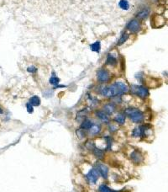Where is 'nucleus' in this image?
I'll list each match as a JSON object with an SVG mask.
<instances>
[{"label":"nucleus","mask_w":168,"mask_h":192,"mask_svg":"<svg viewBox=\"0 0 168 192\" xmlns=\"http://www.w3.org/2000/svg\"><path fill=\"white\" fill-rule=\"evenodd\" d=\"M114 121L120 125H123L125 122V116L123 115V114H119L115 116L114 118Z\"/></svg>","instance_id":"obj_18"},{"label":"nucleus","mask_w":168,"mask_h":192,"mask_svg":"<svg viewBox=\"0 0 168 192\" xmlns=\"http://www.w3.org/2000/svg\"><path fill=\"white\" fill-rule=\"evenodd\" d=\"M127 29L132 32V33H137L140 31L141 29V25H140V23L137 20H130V22L127 24L126 25Z\"/></svg>","instance_id":"obj_4"},{"label":"nucleus","mask_w":168,"mask_h":192,"mask_svg":"<svg viewBox=\"0 0 168 192\" xmlns=\"http://www.w3.org/2000/svg\"><path fill=\"white\" fill-rule=\"evenodd\" d=\"M49 82H50V83L51 84H53V85H57L58 83H59V82H60V79H59V78H57V77H56V76H52L51 79H50V80H49Z\"/></svg>","instance_id":"obj_22"},{"label":"nucleus","mask_w":168,"mask_h":192,"mask_svg":"<svg viewBox=\"0 0 168 192\" xmlns=\"http://www.w3.org/2000/svg\"><path fill=\"white\" fill-rule=\"evenodd\" d=\"M26 109H27V111H28V113H33L34 111V108H33V105L32 104H30V103H27L26 104Z\"/></svg>","instance_id":"obj_23"},{"label":"nucleus","mask_w":168,"mask_h":192,"mask_svg":"<svg viewBox=\"0 0 168 192\" xmlns=\"http://www.w3.org/2000/svg\"><path fill=\"white\" fill-rule=\"evenodd\" d=\"M97 78L101 83H106L109 79V73L105 69H99L97 72Z\"/></svg>","instance_id":"obj_5"},{"label":"nucleus","mask_w":168,"mask_h":192,"mask_svg":"<svg viewBox=\"0 0 168 192\" xmlns=\"http://www.w3.org/2000/svg\"><path fill=\"white\" fill-rule=\"evenodd\" d=\"M119 6L123 10H128L130 9V3L128 0H120L119 3Z\"/></svg>","instance_id":"obj_14"},{"label":"nucleus","mask_w":168,"mask_h":192,"mask_svg":"<svg viewBox=\"0 0 168 192\" xmlns=\"http://www.w3.org/2000/svg\"><path fill=\"white\" fill-rule=\"evenodd\" d=\"M117 63V58L114 57V56H113V54H109L108 57H107V64H109V65H115Z\"/></svg>","instance_id":"obj_16"},{"label":"nucleus","mask_w":168,"mask_h":192,"mask_svg":"<svg viewBox=\"0 0 168 192\" xmlns=\"http://www.w3.org/2000/svg\"><path fill=\"white\" fill-rule=\"evenodd\" d=\"M125 113L128 115V116L130 118V120L135 122V123H140L143 121L144 119V115L143 113L139 111L138 109L135 108H128L125 110Z\"/></svg>","instance_id":"obj_2"},{"label":"nucleus","mask_w":168,"mask_h":192,"mask_svg":"<svg viewBox=\"0 0 168 192\" xmlns=\"http://www.w3.org/2000/svg\"><path fill=\"white\" fill-rule=\"evenodd\" d=\"M149 13H150V10L148 9H143L142 10H140L137 14V17L141 19V20H145V19H146L148 17Z\"/></svg>","instance_id":"obj_11"},{"label":"nucleus","mask_w":168,"mask_h":192,"mask_svg":"<svg viewBox=\"0 0 168 192\" xmlns=\"http://www.w3.org/2000/svg\"><path fill=\"white\" fill-rule=\"evenodd\" d=\"M132 92L135 94L136 95L141 97V98H146L149 96V90L145 88L144 86H140V85H133L131 87Z\"/></svg>","instance_id":"obj_3"},{"label":"nucleus","mask_w":168,"mask_h":192,"mask_svg":"<svg viewBox=\"0 0 168 192\" xmlns=\"http://www.w3.org/2000/svg\"><path fill=\"white\" fill-rule=\"evenodd\" d=\"M129 37H130V35L129 34H127V33H123V34L121 35V36H120V38L119 39V41H118V43H117V45H123V43L129 39Z\"/></svg>","instance_id":"obj_17"},{"label":"nucleus","mask_w":168,"mask_h":192,"mask_svg":"<svg viewBox=\"0 0 168 192\" xmlns=\"http://www.w3.org/2000/svg\"><path fill=\"white\" fill-rule=\"evenodd\" d=\"M96 115H97V116H98L100 120H102L103 121H104V122H109V116H108V115L105 113L104 111H99L96 112Z\"/></svg>","instance_id":"obj_10"},{"label":"nucleus","mask_w":168,"mask_h":192,"mask_svg":"<svg viewBox=\"0 0 168 192\" xmlns=\"http://www.w3.org/2000/svg\"><path fill=\"white\" fill-rule=\"evenodd\" d=\"M106 141H107V149L109 150L111 148V146H112V141H111V138L110 137H105Z\"/></svg>","instance_id":"obj_24"},{"label":"nucleus","mask_w":168,"mask_h":192,"mask_svg":"<svg viewBox=\"0 0 168 192\" xmlns=\"http://www.w3.org/2000/svg\"><path fill=\"white\" fill-rule=\"evenodd\" d=\"M97 170L99 171V173L102 175L103 178L107 179L108 175H109V169L107 166H105L104 164H97Z\"/></svg>","instance_id":"obj_7"},{"label":"nucleus","mask_w":168,"mask_h":192,"mask_svg":"<svg viewBox=\"0 0 168 192\" xmlns=\"http://www.w3.org/2000/svg\"><path fill=\"white\" fill-rule=\"evenodd\" d=\"M86 177H87V180L89 181L90 183L95 184L97 182V180H99V173L96 169H92V170H91L88 172V174H87Z\"/></svg>","instance_id":"obj_6"},{"label":"nucleus","mask_w":168,"mask_h":192,"mask_svg":"<svg viewBox=\"0 0 168 192\" xmlns=\"http://www.w3.org/2000/svg\"><path fill=\"white\" fill-rule=\"evenodd\" d=\"M129 91L128 86L122 82H116L111 86L103 87L101 89L102 95L105 97H114L125 94Z\"/></svg>","instance_id":"obj_1"},{"label":"nucleus","mask_w":168,"mask_h":192,"mask_svg":"<svg viewBox=\"0 0 168 192\" xmlns=\"http://www.w3.org/2000/svg\"><path fill=\"white\" fill-rule=\"evenodd\" d=\"M103 109H104V112L107 115H111L115 111V106L113 104H107L104 105Z\"/></svg>","instance_id":"obj_9"},{"label":"nucleus","mask_w":168,"mask_h":192,"mask_svg":"<svg viewBox=\"0 0 168 192\" xmlns=\"http://www.w3.org/2000/svg\"><path fill=\"white\" fill-rule=\"evenodd\" d=\"M90 49H91V51H92V52H98V53H99L101 50L100 41H96V42H94L93 44L90 45Z\"/></svg>","instance_id":"obj_13"},{"label":"nucleus","mask_w":168,"mask_h":192,"mask_svg":"<svg viewBox=\"0 0 168 192\" xmlns=\"http://www.w3.org/2000/svg\"><path fill=\"white\" fill-rule=\"evenodd\" d=\"M36 71H37V68H35V67H34V66L29 67V68H27V72H28V73H35Z\"/></svg>","instance_id":"obj_25"},{"label":"nucleus","mask_w":168,"mask_h":192,"mask_svg":"<svg viewBox=\"0 0 168 192\" xmlns=\"http://www.w3.org/2000/svg\"><path fill=\"white\" fill-rule=\"evenodd\" d=\"M2 113H3V110H2V108L0 107V114H2Z\"/></svg>","instance_id":"obj_26"},{"label":"nucleus","mask_w":168,"mask_h":192,"mask_svg":"<svg viewBox=\"0 0 168 192\" xmlns=\"http://www.w3.org/2000/svg\"><path fill=\"white\" fill-rule=\"evenodd\" d=\"M92 126V123L90 120H85L81 125V128L84 130H89Z\"/></svg>","instance_id":"obj_19"},{"label":"nucleus","mask_w":168,"mask_h":192,"mask_svg":"<svg viewBox=\"0 0 168 192\" xmlns=\"http://www.w3.org/2000/svg\"><path fill=\"white\" fill-rule=\"evenodd\" d=\"M29 103H30V104H32L33 106H39V105L40 104V99L38 96L34 95V96L30 98Z\"/></svg>","instance_id":"obj_15"},{"label":"nucleus","mask_w":168,"mask_h":192,"mask_svg":"<svg viewBox=\"0 0 168 192\" xmlns=\"http://www.w3.org/2000/svg\"><path fill=\"white\" fill-rule=\"evenodd\" d=\"M93 153L97 158H99V159H102L103 158V152L100 149H99V148H94L93 149Z\"/></svg>","instance_id":"obj_20"},{"label":"nucleus","mask_w":168,"mask_h":192,"mask_svg":"<svg viewBox=\"0 0 168 192\" xmlns=\"http://www.w3.org/2000/svg\"><path fill=\"white\" fill-rule=\"evenodd\" d=\"M99 191L100 192H117L113 191L112 189H110L109 187H108L105 185H102L99 186Z\"/></svg>","instance_id":"obj_21"},{"label":"nucleus","mask_w":168,"mask_h":192,"mask_svg":"<svg viewBox=\"0 0 168 192\" xmlns=\"http://www.w3.org/2000/svg\"><path fill=\"white\" fill-rule=\"evenodd\" d=\"M131 158L132 160L134 161L135 164H140L142 159H143V157L141 155V153L139 152V151H134L131 153Z\"/></svg>","instance_id":"obj_8"},{"label":"nucleus","mask_w":168,"mask_h":192,"mask_svg":"<svg viewBox=\"0 0 168 192\" xmlns=\"http://www.w3.org/2000/svg\"><path fill=\"white\" fill-rule=\"evenodd\" d=\"M90 130V133L92 134V135H97V134H99V132H100L101 131V127L99 125H92V126H91V128L89 129Z\"/></svg>","instance_id":"obj_12"}]
</instances>
